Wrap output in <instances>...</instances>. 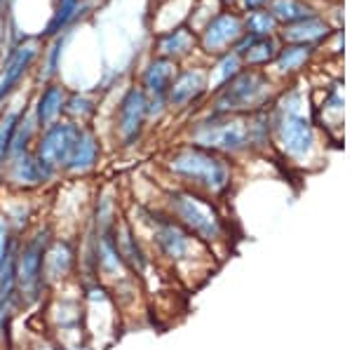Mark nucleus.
I'll use <instances>...</instances> for the list:
<instances>
[{
  "label": "nucleus",
  "instance_id": "nucleus-1",
  "mask_svg": "<svg viewBox=\"0 0 352 350\" xmlns=\"http://www.w3.org/2000/svg\"><path fill=\"white\" fill-rule=\"evenodd\" d=\"M54 235L50 219H38L16 242L14 252V278L19 294L21 313H36L50 296L45 280V252Z\"/></svg>",
  "mask_w": 352,
  "mask_h": 350
},
{
  "label": "nucleus",
  "instance_id": "nucleus-2",
  "mask_svg": "<svg viewBox=\"0 0 352 350\" xmlns=\"http://www.w3.org/2000/svg\"><path fill=\"white\" fill-rule=\"evenodd\" d=\"M164 165L174 179H179L181 188L195 190L200 195H221L228 190L232 179V167L223 155L195 144L179 146L167 155Z\"/></svg>",
  "mask_w": 352,
  "mask_h": 350
},
{
  "label": "nucleus",
  "instance_id": "nucleus-3",
  "mask_svg": "<svg viewBox=\"0 0 352 350\" xmlns=\"http://www.w3.org/2000/svg\"><path fill=\"white\" fill-rule=\"evenodd\" d=\"M157 210H162L167 217H172L176 223L184 226L188 233L195 235L202 245L212 247L217 242L226 240V221L217 207L195 190L188 188H167L155 202Z\"/></svg>",
  "mask_w": 352,
  "mask_h": 350
},
{
  "label": "nucleus",
  "instance_id": "nucleus-4",
  "mask_svg": "<svg viewBox=\"0 0 352 350\" xmlns=\"http://www.w3.org/2000/svg\"><path fill=\"white\" fill-rule=\"evenodd\" d=\"M41 310L47 334L54 338L56 346H61L64 350L87 346L80 282H71L66 287L52 289Z\"/></svg>",
  "mask_w": 352,
  "mask_h": 350
},
{
  "label": "nucleus",
  "instance_id": "nucleus-5",
  "mask_svg": "<svg viewBox=\"0 0 352 350\" xmlns=\"http://www.w3.org/2000/svg\"><path fill=\"white\" fill-rule=\"evenodd\" d=\"M190 141L200 149L214 151L219 155H230L256 146L254 141V116H232V113H212L209 120L192 127Z\"/></svg>",
  "mask_w": 352,
  "mask_h": 350
},
{
  "label": "nucleus",
  "instance_id": "nucleus-6",
  "mask_svg": "<svg viewBox=\"0 0 352 350\" xmlns=\"http://www.w3.org/2000/svg\"><path fill=\"white\" fill-rule=\"evenodd\" d=\"M80 289L87 346H111L124 325L116 298L111 296V292L101 282H82Z\"/></svg>",
  "mask_w": 352,
  "mask_h": 350
},
{
  "label": "nucleus",
  "instance_id": "nucleus-7",
  "mask_svg": "<svg viewBox=\"0 0 352 350\" xmlns=\"http://www.w3.org/2000/svg\"><path fill=\"white\" fill-rule=\"evenodd\" d=\"M270 83L258 71H240L230 83L219 89L214 113H232L244 116L247 111H258L268 101Z\"/></svg>",
  "mask_w": 352,
  "mask_h": 350
},
{
  "label": "nucleus",
  "instance_id": "nucleus-8",
  "mask_svg": "<svg viewBox=\"0 0 352 350\" xmlns=\"http://www.w3.org/2000/svg\"><path fill=\"white\" fill-rule=\"evenodd\" d=\"M3 177L16 193H33L52 186L59 179V172H54L36 151H26L10 157L8 165L3 167Z\"/></svg>",
  "mask_w": 352,
  "mask_h": 350
},
{
  "label": "nucleus",
  "instance_id": "nucleus-9",
  "mask_svg": "<svg viewBox=\"0 0 352 350\" xmlns=\"http://www.w3.org/2000/svg\"><path fill=\"white\" fill-rule=\"evenodd\" d=\"M82 127L85 125H78V122L61 118V120H56L38 132L33 151H36L54 172H59V177H61L66 169L68 157L73 153V146H76L78 137H80Z\"/></svg>",
  "mask_w": 352,
  "mask_h": 350
},
{
  "label": "nucleus",
  "instance_id": "nucleus-10",
  "mask_svg": "<svg viewBox=\"0 0 352 350\" xmlns=\"http://www.w3.org/2000/svg\"><path fill=\"white\" fill-rule=\"evenodd\" d=\"M296 104H298V94H296ZM296 104H292V99H285L280 116L275 120V129H277V139H280L282 149L287 151V155L300 160L315 146V132H312L310 120L300 113Z\"/></svg>",
  "mask_w": 352,
  "mask_h": 350
},
{
  "label": "nucleus",
  "instance_id": "nucleus-11",
  "mask_svg": "<svg viewBox=\"0 0 352 350\" xmlns=\"http://www.w3.org/2000/svg\"><path fill=\"white\" fill-rule=\"evenodd\" d=\"M45 280L50 292L78 282V238L54 233L45 252Z\"/></svg>",
  "mask_w": 352,
  "mask_h": 350
},
{
  "label": "nucleus",
  "instance_id": "nucleus-12",
  "mask_svg": "<svg viewBox=\"0 0 352 350\" xmlns=\"http://www.w3.org/2000/svg\"><path fill=\"white\" fill-rule=\"evenodd\" d=\"M148 125V97L141 87H129L116 111V137L120 146H136Z\"/></svg>",
  "mask_w": 352,
  "mask_h": 350
},
{
  "label": "nucleus",
  "instance_id": "nucleus-13",
  "mask_svg": "<svg viewBox=\"0 0 352 350\" xmlns=\"http://www.w3.org/2000/svg\"><path fill=\"white\" fill-rule=\"evenodd\" d=\"M21 313L19 294H16L14 256L0 273V350H12L14 322Z\"/></svg>",
  "mask_w": 352,
  "mask_h": 350
},
{
  "label": "nucleus",
  "instance_id": "nucleus-14",
  "mask_svg": "<svg viewBox=\"0 0 352 350\" xmlns=\"http://www.w3.org/2000/svg\"><path fill=\"white\" fill-rule=\"evenodd\" d=\"M99 162H101V139L92 127L85 125L76 146H73V153L68 157L66 169L61 177H73V179L87 177L89 172H94Z\"/></svg>",
  "mask_w": 352,
  "mask_h": 350
},
{
  "label": "nucleus",
  "instance_id": "nucleus-15",
  "mask_svg": "<svg viewBox=\"0 0 352 350\" xmlns=\"http://www.w3.org/2000/svg\"><path fill=\"white\" fill-rule=\"evenodd\" d=\"M242 28H244L242 19L237 14L223 12V14L214 17L202 33V47L207 50V52H223L226 47L235 45L244 36Z\"/></svg>",
  "mask_w": 352,
  "mask_h": 350
},
{
  "label": "nucleus",
  "instance_id": "nucleus-16",
  "mask_svg": "<svg viewBox=\"0 0 352 350\" xmlns=\"http://www.w3.org/2000/svg\"><path fill=\"white\" fill-rule=\"evenodd\" d=\"M176 61L164 59V56H157L153 59L148 66L144 69V76H141V85L139 87L146 92V97L153 101H164L167 99V92L172 87L174 78H176Z\"/></svg>",
  "mask_w": 352,
  "mask_h": 350
},
{
  "label": "nucleus",
  "instance_id": "nucleus-17",
  "mask_svg": "<svg viewBox=\"0 0 352 350\" xmlns=\"http://www.w3.org/2000/svg\"><path fill=\"white\" fill-rule=\"evenodd\" d=\"M66 99H68V92L64 85H56V83H50L43 87V92L38 94L36 104L31 106V113L36 118L38 127L45 129L52 122L61 120L66 113Z\"/></svg>",
  "mask_w": 352,
  "mask_h": 350
},
{
  "label": "nucleus",
  "instance_id": "nucleus-18",
  "mask_svg": "<svg viewBox=\"0 0 352 350\" xmlns=\"http://www.w3.org/2000/svg\"><path fill=\"white\" fill-rule=\"evenodd\" d=\"M204 89H207V76H204L202 71L176 73L164 104H167L169 109H186V106H190L192 101H197L202 97Z\"/></svg>",
  "mask_w": 352,
  "mask_h": 350
},
{
  "label": "nucleus",
  "instance_id": "nucleus-19",
  "mask_svg": "<svg viewBox=\"0 0 352 350\" xmlns=\"http://www.w3.org/2000/svg\"><path fill=\"white\" fill-rule=\"evenodd\" d=\"M36 56H38L36 45H26V47H19L10 54L3 76H0V101H5L16 87H19L21 80H24V76L31 71Z\"/></svg>",
  "mask_w": 352,
  "mask_h": 350
},
{
  "label": "nucleus",
  "instance_id": "nucleus-20",
  "mask_svg": "<svg viewBox=\"0 0 352 350\" xmlns=\"http://www.w3.org/2000/svg\"><path fill=\"white\" fill-rule=\"evenodd\" d=\"M192 43H195V38H192L190 28L179 26V28H174V31H169L157 38V52H160V56H164V59L176 61L179 56L190 52Z\"/></svg>",
  "mask_w": 352,
  "mask_h": 350
},
{
  "label": "nucleus",
  "instance_id": "nucleus-21",
  "mask_svg": "<svg viewBox=\"0 0 352 350\" xmlns=\"http://www.w3.org/2000/svg\"><path fill=\"white\" fill-rule=\"evenodd\" d=\"M324 36H327V24L322 19H317V17H308V19L296 21V24L285 28V38L289 43H296V45H310Z\"/></svg>",
  "mask_w": 352,
  "mask_h": 350
},
{
  "label": "nucleus",
  "instance_id": "nucleus-22",
  "mask_svg": "<svg viewBox=\"0 0 352 350\" xmlns=\"http://www.w3.org/2000/svg\"><path fill=\"white\" fill-rule=\"evenodd\" d=\"M94 113H96L94 97H89V94H85V92L68 94L66 113H64L66 120H73V122H78V125H87V122L94 118Z\"/></svg>",
  "mask_w": 352,
  "mask_h": 350
},
{
  "label": "nucleus",
  "instance_id": "nucleus-23",
  "mask_svg": "<svg viewBox=\"0 0 352 350\" xmlns=\"http://www.w3.org/2000/svg\"><path fill=\"white\" fill-rule=\"evenodd\" d=\"M270 14L275 17V21H285L287 26H292L296 21H303L312 17V10L303 0H272Z\"/></svg>",
  "mask_w": 352,
  "mask_h": 350
},
{
  "label": "nucleus",
  "instance_id": "nucleus-24",
  "mask_svg": "<svg viewBox=\"0 0 352 350\" xmlns=\"http://www.w3.org/2000/svg\"><path fill=\"white\" fill-rule=\"evenodd\" d=\"M21 113H24V109L5 111L3 116H0V172H3V167L8 165V160H10L12 137H14V129H16V122H19Z\"/></svg>",
  "mask_w": 352,
  "mask_h": 350
},
{
  "label": "nucleus",
  "instance_id": "nucleus-25",
  "mask_svg": "<svg viewBox=\"0 0 352 350\" xmlns=\"http://www.w3.org/2000/svg\"><path fill=\"white\" fill-rule=\"evenodd\" d=\"M308 56H310L308 45H289L282 52H277L275 61H277V69L282 73H292V71H298L300 66L308 61Z\"/></svg>",
  "mask_w": 352,
  "mask_h": 350
},
{
  "label": "nucleus",
  "instance_id": "nucleus-26",
  "mask_svg": "<svg viewBox=\"0 0 352 350\" xmlns=\"http://www.w3.org/2000/svg\"><path fill=\"white\" fill-rule=\"evenodd\" d=\"M80 12V0H59L56 5L52 21L47 24V36H54V33L64 31V28L76 19V14Z\"/></svg>",
  "mask_w": 352,
  "mask_h": 350
},
{
  "label": "nucleus",
  "instance_id": "nucleus-27",
  "mask_svg": "<svg viewBox=\"0 0 352 350\" xmlns=\"http://www.w3.org/2000/svg\"><path fill=\"white\" fill-rule=\"evenodd\" d=\"M240 66H242V59H240V54H235V52H230V54H226L223 59H221V64L217 66V73H214V78H209L207 80V87H212V89H221L226 83H230L232 78L240 73Z\"/></svg>",
  "mask_w": 352,
  "mask_h": 350
},
{
  "label": "nucleus",
  "instance_id": "nucleus-28",
  "mask_svg": "<svg viewBox=\"0 0 352 350\" xmlns=\"http://www.w3.org/2000/svg\"><path fill=\"white\" fill-rule=\"evenodd\" d=\"M275 17H272L268 10H254L247 19V33L254 38H268L272 31H275Z\"/></svg>",
  "mask_w": 352,
  "mask_h": 350
},
{
  "label": "nucleus",
  "instance_id": "nucleus-29",
  "mask_svg": "<svg viewBox=\"0 0 352 350\" xmlns=\"http://www.w3.org/2000/svg\"><path fill=\"white\" fill-rule=\"evenodd\" d=\"M16 242H19V238H16L14 230L10 228V223L5 221V217L0 214V273L12 261V256L16 252Z\"/></svg>",
  "mask_w": 352,
  "mask_h": 350
},
{
  "label": "nucleus",
  "instance_id": "nucleus-30",
  "mask_svg": "<svg viewBox=\"0 0 352 350\" xmlns=\"http://www.w3.org/2000/svg\"><path fill=\"white\" fill-rule=\"evenodd\" d=\"M244 10H263V5H268V0H242Z\"/></svg>",
  "mask_w": 352,
  "mask_h": 350
},
{
  "label": "nucleus",
  "instance_id": "nucleus-31",
  "mask_svg": "<svg viewBox=\"0 0 352 350\" xmlns=\"http://www.w3.org/2000/svg\"><path fill=\"white\" fill-rule=\"evenodd\" d=\"M223 3H232V0H223Z\"/></svg>",
  "mask_w": 352,
  "mask_h": 350
}]
</instances>
